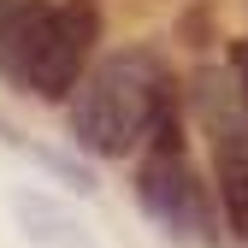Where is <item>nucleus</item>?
<instances>
[{"instance_id":"obj_6","label":"nucleus","mask_w":248,"mask_h":248,"mask_svg":"<svg viewBox=\"0 0 248 248\" xmlns=\"http://www.w3.org/2000/svg\"><path fill=\"white\" fill-rule=\"evenodd\" d=\"M231 71L242 83V101H248V42H231Z\"/></svg>"},{"instance_id":"obj_1","label":"nucleus","mask_w":248,"mask_h":248,"mask_svg":"<svg viewBox=\"0 0 248 248\" xmlns=\"http://www.w3.org/2000/svg\"><path fill=\"white\" fill-rule=\"evenodd\" d=\"M177 95L171 77L160 71V59L148 53H112L107 65H95L77 95L65 107L71 118V142L101 154V160H124V154H136V142H148L154 118L160 107Z\"/></svg>"},{"instance_id":"obj_2","label":"nucleus","mask_w":248,"mask_h":248,"mask_svg":"<svg viewBox=\"0 0 248 248\" xmlns=\"http://www.w3.org/2000/svg\"><path fill=\"white\" fill-rule=\"evenodd\" d=\"M136 201L148 219H160L166 236L177 242H201V248H219V207H213L207 183L195 177L189 154H148L142 171H136Z\"/></svg>"},{"instance_id":"obj_4","label":"nucleus","mask_w":248,"mask_h":248,"mask_svg":"<svg viewBox=\"0 0 248 248\" xmlns=\"http://www.w3.org/2000/svg\"><path fill=\"white\" fill-rule=\"evenodd\" d=\"M47 18H53V6H42V0H18V6L0 12V77L6 83L24 89V71L36 59V42H42Z\"/></svg>"},{"instance_id":"obj_3","label":"nucleus","mask_w":248,"mask_h":248,"mask_svg":"<svg viewBox=\"0 0 248 248\" xmlns=\"http://www.w3.org/2000/svg\"><path fill=\"white\" fill-rule=\"evenodd\" d=\"M95 42H101V6L95 0H59L42 42H36V59L24 71V89L36 101H71Z\"/></svg>"},{"instance_id":"obj_5","label":"nucleus","mask_w":248,"mask_h":248,"mask_svg":"<svg viewBox=\"0 0 248 248\" xmlns=\"http://www.w3.org/2000/svg\"><path fill=\"white\" fill-rule=\"evenodd\" d=\"M12 213H18L24 236L42 242V248H95V242H89V231L77 225V213H65V207L47 201V195H18Z\"/></svg>"},{"instance_id":"obj_7","label":"nucleus","mask_w":248,"mask_h":248,"mask_svg":"<svg viewBox=\"0 0 248 248\" xmlns=\"http://www.w3.org/2000/svg\"><path fill=\"white\" fill-rule=\"evenodd\" d=\"M6 6H18V0H0V12H6Z\"/></svg>"}]
</instances>
